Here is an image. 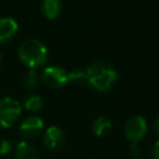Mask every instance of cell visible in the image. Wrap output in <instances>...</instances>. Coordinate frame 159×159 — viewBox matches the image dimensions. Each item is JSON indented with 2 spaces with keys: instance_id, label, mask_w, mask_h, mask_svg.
Segmentation results:
<instances>
[{
  "instance_id": "obj_3",
  "label": "cell",
  "mask_w": 159,
  "mask_h": 159,
  "mask_svg": "<svg viewBox=\"0 0 159 159\" xmlns=\"http://www.w3.org/2000/svg\"><path fill=\"white\" fill-rule=\"evenodd\" d=\"M22 106L12 97H4L0 99V127L11 128L21 116Z\"/></svg>"
},
{
  "instance_id": "obj_10",
  "label": "cell",
  "mask_w": 159,
  "mask_h": 159,
  "mask_svg": "<svg viewBox=\"0 0 159 159\" xmlns=\"http://www.w3.org/2000/svg\"><path fill=\"white\" fill-rule=\"evenodd\" d=\"M91 129L96 137H99V138L106 137L112 130V122L109 118H107L104 116H99L92 122Z\"/></svg>"
},
{
  "instance_id": "obj_12",
  "label": "cell",
  "mask_w": 159,
  "mask_h": 159,
  "mask_svg": "<svg viewBox=\"0 0 159 159\" xmlns=\"http://www.w3.org/2000/svg\"><path fill=\"white\" fill-rule=\"evenodd\" d=\"M21 106L29 112H40L43 108V101L39 94H29L24 98Z\"/></svg>"
},
{
  "instance_id": "obj_19",
  "label": "cell",
  "mask_w": 159,
  "mask_h": 159,
  "mask_svg": "<svg viewBox=\"0 0 159 159\" xmlns=\"http://www.w3.org/2000/svg\"><path fill=\"white\" fill-rule=\"evenodd\" d=\"M0 65H1V55H0Z\"/></svg>"
},
{
  "instance_id": "obj_6",
  "label": "cell",
  "mask_w": 159,
  "mask_h": 159,
  "mask_svg": "<svg viewBox=\"0 0 159 159\" xmlns=\"http://www.w3.org/2000/svg\"><path fill=\"white\" fill-rule=\"evenodd\" d=\"M43 127H45L43 120L40 117L29 116L21 122V124L19 127V134L24 140L34 139L43 132Z\"/></svg>"
},
{
  "instance_id": "obj_14",
  "label": "cell",
  "mask_w": 159,
  "mask_h": 159,
  "mask_svg": "<svg viewBox=\"0 0 159 159\" xmlns=\"http://www.w3.org/2000/svg\"><path fill=\"white\" fill-rule=\"evenodd\" d=\"M67 80L68 82H75V83H84L87 82V76H86V71L76 68L71 72H67Z\"/></svg>"
},
{
  "instance_id": "obj_15",
  "label": "cell",
  "mask_w": 159,
  "mask_h": 159,
  "mask_svg": "<svg viewBox=\"0 0 159 159\" xmlns=\"http://www.w3.org/2000/svg\"><path fill=\"white\" fill-rule=\"evenodd\" d=\"M12 150V144L5 138H0V155H6Z\"/></svg>"
},
{
  "instance_id": "obj_11",
  "label": "cell",
  "mask_w": 159,
  "mask_h": 159,
  "mask_svg": "<svg viewBox=\"0 0 159 159\" xmlns=\"http://www.w3.org/2000/svg\"><path fill=\"white\" fill-rule=\"evenodd\" d=\"M41 10L45 17H47L48 20H53L60 15L62 10V2L61 0H42Z\"/></svg>"
},
{
  "instance_id": "obj_5",
  "label": "cell",
  "mask_w": 159,
  "mask_h": 159,
  "mask_svg": "<svg viewBox=\"0 0 159 159\" xmlns=\"http://www.w3.org/2000/svg\"><path fill=\"white\" fill-rule=\"evenodd\" d=\"M42 82L53 89L63 87L66 83H68L67 80V71L61 66H48L46 67L41 73Z\"/></svg>"
},
{
  "instance_id": "obj_9",
  "label": "cell",
  "mask_w": 159,
  "mask_h": 159,
  "mask_svg": "<svg viewBox=\"0 0 159 159\" xmlns=\"http://www.w3.org/2000/svg\"><path fill=\"white\" fill-rule=\"evenodd\" d=\"M15 159H40V154L34 145L22 140L15 147Z\"/></svg>"
},
{
  "instance_id": "obj_8",
  "label": "cell",
  "mask_w": 159,
  "mask_h": 159,
  "mask_svg": "<svg viewBox=\"0 0 159 159\" xmlns=\"http://www.w3.org/2000/svg\"><path fill=\"white\" fill-rule=\"evenodd\" d=\"M17 30L19 25L14 17H0V43H6L11 41L16 36Z\"/></svg>"
},
{
  "instance_id": "obj_7",
  "label": "cell",
  "mask_w": 159,
  "mask_h": 159,
  "mask_svg": "<svg viewBox=\"0 0 159 159\" xmlns=\"http://www.w3.org/2000/svg\"><path fill=\"white\" fill-rule=\"evenodd\" d=\"M66 142V137L63 130L57 125H50L43 132L42 143L45 148L50 152H58Z\"/></svg>"
},
{
  "instance_id": "obj_1",
  "label": "cell",
  "mask_w": 159,
  "mask_h": 159,
  "mask_svg": "<svg viewBox=\"0 0 159 159\" xmlns=\"http://www.w3.org/2000/svg\"><path fill=\"white\" fill-rule=\"evenodd\" d=\"M87 83L99 92H107L117 81V71L112 63L104 60H97L86 68Z\"/></svg>"
},
{
  "instance_id": "obj_13",
  "label": "cell",
  "mask_w": 159,
  "mask_h": 159,
  "mask_svg": "<svg viewBox=\"0 0 159 159\" xmlns=\"http://www.w3.org/2000/svg\"><path fill=\"white\" fill-rule=\"evenodd\" d=\"M37 84H39V75L35 70H29L21 77V86L27 89H32L37 87Z\"/></svg>"
},
{
  "instance_id": "obj_17",
  "label": "cell",
  "mask_w": 159,
  "mask_h": 159,
  "mask_svg": "<svg viewBox=\"0 0 159 159\" xmlns=\"http://www.w3.org/2000/svg\"><path fill=\"white\" fill-rule=\"evenodd\" d=\"M152 157L153 159H159V140H157L152 148Z\"/></svg>"
},
{
  "instance_id": "obj_18",
  "label": "cell",
  "mask_w": 159,
  "mask_h": 159,
  "mask_svg": "<svg viewBox=\"0 0 159 159\" xmlns=\"http://www.w3.org/2000/svg\"><path fill=\"white\" fill-rule=\"evenodd\" d=\"M153 130H154V133L157 134V137H159V116L154 119V122H153Z\"/></svg>"
},
{
  "instance_id": "obj_2",
  "label": "cell",
  "mask_w": 159,
  "mask_h": 159,
  "mask_svg": "<svg viewBox=\"0 0 159 159\" xmlns=\"http://www.w3.org/2000/svg\"><path fill=\"white\" fill-rule=\"evenodd\" d=\"M17 55L20 61L30 70H36L43 66L48 57L47 47L37 39H27L19 46Z\"/></svg>"
},
{
  "instance_id": "obj_4",
  "label": "cell",
  "mask_w": 159,
  "mask_h": 159,
  "mask_svg": "<svg viewBox=\"0 0 159 159\" xmlns=\"http://www.w3.org/2000/svg\"><path fill=\"white\" fill-rule=\"evenodd\" d=\"M148 132V124L145 118L142 116H133L130 117L124 125V135L130 143L140 142Z\"/></svg>"
},
{
  "instance_id": "obj_16",
  "label": "cell",
  "mask_w": 159,
  "mask_h": 159,
  "mask_svg": "<svg viewBox=\"0 0 159 159\" xmlns=\"http://www.w3.org/2000/svg\"><path fill=\"white\" fill-rule=\"evenodd\" d=\"M129 152H130V155L139 157V154H140V147H139V144L138 143H130Z\"/></svg>"
}]
</instances>
